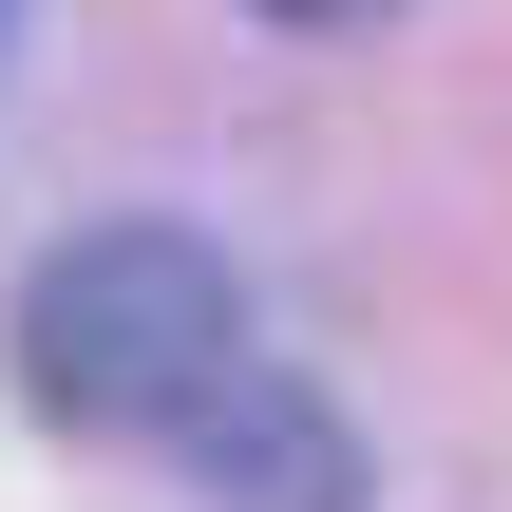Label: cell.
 <instances>
[{
  "mask_svg": "<svg viewBox=\"0 0 512 512\" xmlns=\"http://www.w3.org/2000/svg\"><path fill=\"white\" fill-rule=\"evenodd\" d=\"M0 361H19V418L38 437H190L247 380V285H228L209 228L133 209V228H76V247L19 266Z\"/></svg>",
  "mask_w": 512,
  "mask_h": 512,
  "instance_id": "6da1fadb",
  "label": "cell"
},
{
  "mask_svg": "<svg viewBox=\"0 0 512 512\" xmlns=\"http://www.w3.org/2000/svg\"><path fill=\"white\" fill-rule=\"evenodd\" d=\"M190 494H209V512H361V437H342L304 380L247 361V380L190 418Z\"/></svg>",
  "mask_w": 512,
  "mask_h": 512,
  "instance_id": "7a4b0ae2",
  "label": "cell"
},
{
  "mask_svg": "<svg viewBox=\"0 0 512 512\" xmlns=\"http://www.w3.org/2000/svg\"><path fill=\"white\" fill-rule=\"evenodd\" d=\"M266 19H361V0H266Z\"/></svg>",
  "mask_w": 512,
  "mask_h": 512,
  "instance_id": "3957f363",
  "label": "cell"
},
{
  "mask_svg": "<svg viewBox=\"0 0 512 512\" xmlns=\"http://www.w3.org/2000/svg\"><path fill=\"white\" fill-rule=\"evenodd\" d=\"M0 19H19V0H0Z\"/></svg>",
  "mask_w": 512,
  "mask_h": 512,
  "instance_id": "277c9868",
  "label": "cell"
}]
</instances>
